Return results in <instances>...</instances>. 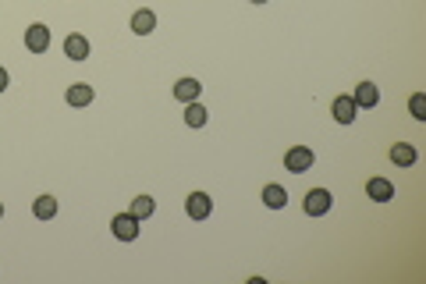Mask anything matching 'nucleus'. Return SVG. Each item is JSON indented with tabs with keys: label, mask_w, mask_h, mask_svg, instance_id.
I'll return each instance as SVG.
<instances>
[{
	"label": "nucleus",
	"mask_w": 426,
	"mask_h": 284,
	"mask_svg": "<svg viewBox=\"0 0 426 284\" xmlns=\"http://www.w3.org/2000/svg\"><path fill=\"white\" fill-rule=\"evenodd\" d=\"M249 4H267V0H249Z\"/></svg>",
	"instance_id": "aec40b11"
},
{
	"label": "nucleus",
	"mask_w": 426,
	"mask_h": 284,
	"mask_svg": "<svg viewBox=\"0 0 426 284\" xmlns=\"http://www.w3.org/2000/svg\"><path fill=\"white\" fill-rule=\"evenodd\" d=\"M139 228H142V220L132 217V213H114V220H111V231H114L117 241H135Z\"/></svg>",
	"instance_id": "f03ea898"
},
{
	"label": "nucleus",
	"mask_w": 426,
	"mask_h": 284,
	"mask_svg": "<svg viewBox=\"0 0 426 284\" xmlns=\"http://www.w3.org/2000/svg\"><path fill=\"white\" fill-rule=\"evenodd\" d=\"M366 196H370L373 202H391V199H394V181H388V178H370V181H366Z\"/></svg>",
	"instance_id": "6e6552de"
},
{
	"label": "nucleus",
	"mask_w": 426,
	"mask_h": 284,
	"mask_svg": "<svg viewBox=\"0 0 426 284\" xmlns=\"http://www.w3.org/2000/svg\"><path fill=\"white\" fill-rule=\"evenodd\" d=\"M0 217H4V202H0Z\"/></svg>",
	"instance_id": "412c9836"
},
{
	"label": "nucleus",
	"mask_w": 426,
	"mask_h": 284,
	"mask_svg": "<svg viewBox=\"0 0 426 284\" xmlns=\"http://www.w3.org/2000/svg\"><path fill=\"white\" fill-rule=\"evenodd\" d=\"M206 121H210V110L199 104V99H196V104H185V125L188 128H203Z\"/></svg>",
	"instance_id": "4468645a"
},
{
	"label": "nucleus",
	"mask_w": 426,
	"mask_h": 284,
	"mask_svg": "<svg viewBox=\"0 0 426 284\" xmlns=\"http://www.w3.org/2000/svg\"><path fill=\"white\" fill-rule=\"evenodd\" d=\"M25 47L32 50V54H43L50 47V29L43 25V22H32L29 29H25Z\"/></svg>",
	"instance_id": "39448f33"
},
{
	"label": "nucleus",
	"mask_w": 426,
	"mask_h": 284,
	"mask_svg": "<svg viewBox=\"0 0 426 284\" xmlns=\"http://www.w3.org/2000/svg\"><path fill=\"white\" fill-rule=\"evenodd\" d=\"M8 82H11V78H8V71H4V68H0V93H4V89H8Z\"/></svg>",
	"instance_id": "6ab92c4d"
},
{
	"label": "nucleus",
	"mask_w": 426,
	"mask_h": 284,
	"mask_svg": "<svg viewBox=\"0 0 426 284\" xmlns=\"http://www.w3.org/2000/svg\"><path fill=\"white\" fill-rule=\"evenodd\" d=\"M352 99H355V107H362V110H373V107L380 104V89H377L373 82H359Z\"/></svg>",
	"instance_id": "9d476101"
},
{
	"label": "nucleus",
	"mask_w": 426,
	"mask_h": 284,
	"mask_svg": "<svg viewBox=\"0 0 426 284\" xmlns=\"http://www.w3.org/2000/svg\"><path fill=\"white\" fill-rule=\"evenodd\" d=\"M263 202H267V210H284V206H288L284 185H267V189H263Z\"/></svg>",
	"instance_id": "dca6fc26"
},
{
	"label": "nucleus",
	"mask_w": 426,
	"mask_h": 284,
	"mask_svg": "<svg viewBox=\"0 0 426 284\" xmlns=\"http://www.w3.org/2000/svg\"><path fill=\"white\" fill-rule=\"evenodd\" d=\"M93 86H85V82H75L68 86V93H64V99H68V107H89L93 104Z\"/></svg>",
	"instance_id": "f8f14e48"
},
{
	"label": "nucleus",
	"mask_w": 426,
	"mask_h": 284,
	"mask_svg": "<svg viewBox=\"0 0 426 284\" xmlns=\"http://www.w3.org/2000/svg\"><path fill=\"white\" fill-rule=\"evenodd\" d=\"M32 217H36V220H54V217H57V199H54V196H39V199L32 202Z\"/></svg>",
	"instance_id": "2eb2a0df"
},
{
	"label": "nucleus",
	"mask_w": 426,
	"mask_h": 284,
	"mask_svg": "<svg viewBox=\"0 0 426 284\" xmlns=\"http://www.w3.org/2000/svg\"><path fill=\"white\" fill-rule=\"evenodd\" d=\"M93 54V47H89V39H85L82 32H71L68 39H64V57H71V60H85Z\"/></svg>",
	"instance_id": "0eeeda50"
},
{
	"label": "nucleus",
	"mask_w": 426,
	"mask_h": 284,
	"mask_svg": "<svg viewBox=\"0 0 426 284\" xmlns=\"http://www.w3.org/2000/svg\"><path fill=\"white\" fill-rule=\"evenodd\" d=\"M355 99L352 96H337L334 99V104H330V114H334V121H337V125H352V121H355Z\"/></svg>",
	"instance_id": "1a4fd4ad"
},
{
	"label": "nucleus",
	"mask_w": 426,
	"mask_h": 284,
	"mask_svg": "<svg viewBox=\"0 0 426 284\" xmlns=\"http://www.w3.org/2000/svg\"><path fill=\"white\" fill-rule=\"evenodd\" d=\"M153 29H157V14L149 11V8H142V11L132 14V32H135V36H149Z\"/></svg>",
	"instance_id": "ddd939ff"
},
{
	"label": "nucleus",
	"mask_w": 426,
	"mask_h": 284,
	"mask_svg": "<svg viewBox=\"0 0 426 284\" xmlns=\"http://www.w3.org/2000/svg\"><path fill=\"white\" fill-rule=\"evenodd\" d=\"M313 164H316V153L309 146H291L284 153V171H291V174H306V171H313Z\"/></svg>",
	"instance_id": "f257e3e1"
},
{
	"label": "nucleus",
	"mask_w": 426,
	"mask_h": 284,
	"mask_svg": "<svg viewBox=\"0 0 426 284\" xmlns=\"http://www.w3.org/2000/svg\"><path fill=\"white\" fill-rule=\"evenodd\" d=\"M388 156H391V164H398V167H412L416 160H419V153H416L412 142H394Z\"/></svg>",
	"instance_id": "9b49d317"
},
{
	"label": "nucleus",
	"mask_w": 426,
	"mask_h": 284,
	"mask_svg": "<svg viewBox=\"0 0 426 284\" xmlns=\"http://www.w3.org/2000/svg\"><path fill=\"white\" fill-rule=\"evenodd\" d=\"M409 114H412L416 121H426V96H423V93H412V96H409Z\"/></svg>",
	"instance_id": "a211bd4d"
},
{
	"label": "nucleus",
	"mask_w": 426,
	"mask_h": 284,
	"mask_svg": "<svg viewBox=\"0 0 426 284\" xmlns=\"http://www.w3.org/2000/svg\"><path fill=\"white\" fill-rule=\"evenodd\" d=\"M302 206H306L309 217H324V213H330V206H334V196H330L327 189H309Z\"/></svg>",
	"instance_id": "7ed1b4c3"
},
{
	"label": "nucleus",
	"mask_w": 426,
	"mask_h": 284,
	"mask_svg": "<svg viewBox=\"0 0 426 284\" xmlns=\"http://www.w3.org/2000/svg\"><path fill=\"white\" fill-rule=\"evenodd\" d=\"M132 217H139V220H149L157 213V202H153V196H135L132 199V210H128Z\"/></svg>",
	"instance_id": "f3484780"
},
{
	"label": "nucleus",
	"mask_w": 426,
	"mask_h": 284,
	"mask_svg": "<svg viewBox=\"0 0 426 284\" xmlns=\"http://www.w3.org/2000/svg\"><path fill=\"white\" fill-rule=\"evenodd\" d=\"M199 93H203L199 78H178V82H175V99H178V104H196Z\"/></svg>",
	"instance_id": "423d86ee"
},
{
	"label": "nucleus",
	"mask_w": 426,
	"mask_h": 284,
	"mask_svg": "<svg viewBox=\"0 0 426 284\" xmlns=\"http://www.w3.org/2000/svg\"><path fill=\"white\" fill-rule=\"evenodd\" d=\"M185 213H188L192 220H206V217L213 213V199H210L206 192H192V196L185 199Z\"/></svg>",
	"instance_id": "20e7f679"
}]
</instances>
